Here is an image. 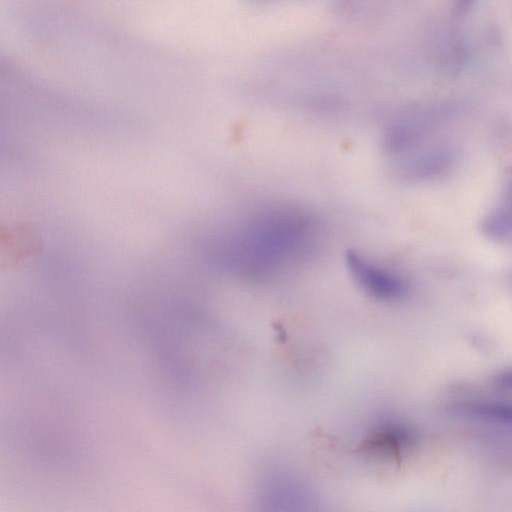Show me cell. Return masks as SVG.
<instances>
[{"label":"cell","instance_id":"6da1fadb","mask_svg":"<svg viewBox=\"0 0 512 512\" xmlns=\"http://www.w3.org/2000/svg\"><path fill=\"white\" fill-rule=\"evenodd\" d=\"M320 236L318 221L307 211L290 206L269 207L234 227L218 253L233 270L263 277L307 260L316 251Z\"/></svg>","mask_w":512,"mask_h":512},{"label":"cell","instance_id":"7a4b0ae2","mask_svg":"<svg viewBox=\"0 0 512 512\" xmlns=\"http://www.w3.org/2000/svg\"><path fill=\"white\" fill-rule=\"evenodd\" d=\"M345 261L352 277L370 296L382 301H397L407 294V283L400 275L377 265L361 253L349 250Z\"/></svg>","mask_w":512,"mask_h":512},{"label":"cell","instance_id":"3957f363","mask_svg":"<svg viewBox=\"0 0 512 512\" xmlns=\"http://www.w3.org/2000/svg\"><path fill=\"white\" fill-rule=\"evenodd\" d=\"M454 156L447 149H435L409 158L399 167L400 176L407 180H429L450 169Z\"/></svg>","mask_w":512,"mask_h":512},{"label":"cell","instance_id":"277c9868","mask_svg":"<svg viewBox=\"0 0 512 512\" xmlns=\"http://www.w3.org/2000/svg\"><path fill=\"white\" fill-rule=\"evenodd\" d=\"M484 233L496 240L512 238V180L505 187L500 200L483 220Z\"/></svg>","mask_w":512,"mask_h":512},{"label":"cell","instance_id":"5b68a950","mask_svg":"<svg viewBox=\"0 0 512 512\" xmlns=\"http://www.w3.org/2000/svg\"><path fill=\"white\" fill-rule=\"evenodd\" d=\"M453 413L512 427V404L493 401H467L454 404Z\"/></svg>","mask_w":512,"mask_h":512},{"label":"cell","instance_id":"8992f818","mask_svg":"<svg viewBox=\"0 0 512 512\" xmlns=\"http://www.w3.org/2000/svg\"><path fill=\"white\" fill-rule=\"evenodd\" d=\"M494 382L502 388L512 389V369H506L497 373L494 377Z\"/></svg>","mask_w":512,"mask_h":512},{"label":"cell","instance_id":"52a82bcc","mask_svg":"<svg viewBox=\"0 0 512 512\" xmlns=\"http://www.w3.org/2000/svg\"><path fill=\"white\" fill-rule=\"evenodd\" d=\"M456 1V7L460 11L466 10L474 0H455Z\"/></svg>","mask_w":512,"mask_h":512}]
</instances>
